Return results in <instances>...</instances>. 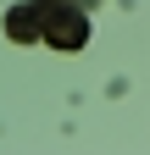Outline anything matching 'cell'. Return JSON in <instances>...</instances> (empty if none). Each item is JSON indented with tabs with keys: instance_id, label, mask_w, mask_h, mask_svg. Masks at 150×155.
Here are the masks:
<instances>
[{
	"instance_id": "6da1fadb",
	"label": "cell",
	"mask_w": 150,
	"mask_h": 155,
	"mask_svg": "<svg viewBox=\"0 0 150 155\" xmlns=\"http://www.w3.org/2000/svg\"><path fill=\"white\" fill-rule=\"evenodd\" d=\"M45 45H56V50H84L89 45V17L78 6H45Z\"/></svg>"
},
{
	"instance_id": "7a4b0ae2",
	"label": "cell",
	"mask_w": 150,
	"mask_h": 155,
	"mask_svg": "<svg viewBox=\"0 0 150 155\" xmlns=\"http://www.w3.org/2000/svg\"><path fill=\"white\" fill-rule=\"evenodd\" d=\"M6 39H17V45H33V39H45V6H33V0L11 6V11H6Z\"/></svg>"
}]
</instances>
